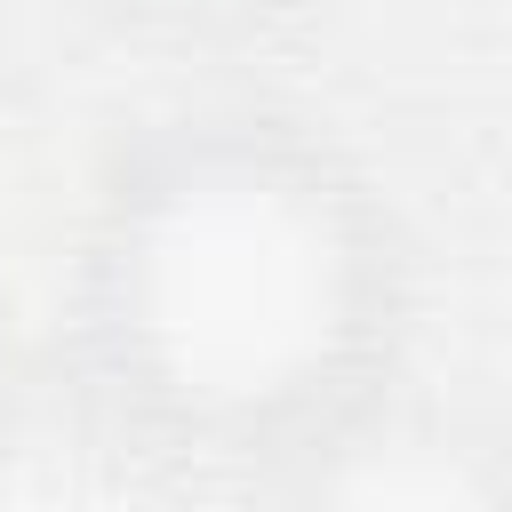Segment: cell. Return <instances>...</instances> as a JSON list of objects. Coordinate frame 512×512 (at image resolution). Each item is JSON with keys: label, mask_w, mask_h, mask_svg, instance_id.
Here are the masks:
<instances>
[{"label": "cell", "mask_w": 512, "mask_h": 512, "mask_svg": "<svg viewBox=\"0 0 512 512\" xmlns=\"http://www.w3.org/2000/svg\"><path fill=\"white\" fill-rule=\"evenodd\" d=\"M328 312V240L272 184H208V200H184L136 264V336L160 384L192 400L288 392L320 360Z\"/></svg>", "instance_id": "obj_1"}]
</instances>
